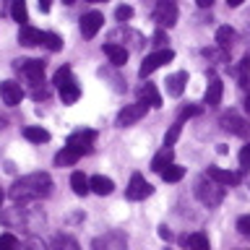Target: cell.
<instances>
[{
    "label": "cell",
    "instance_id": "obj_1",
    "mask_svg": "<svg viewBox=\"0 0 250 250\" xmlns=\"http://www.w3.org/2000/svg\"><path fill=\"white\" fill-rule=\"evenodd\" d=\"M52 193V177L47 172H31V175H23L21 180H16L11 185V195L13 203H29V201H39V198H47Z\"/></svg>",
    "mask_w": 250,
    "mask_h": 250
},
{
    "label": "cell",
    "instance_id": "obj_2",
    "mask_svg": "<svg viewBox=\"0 0 250 250\" xmlns=\"http://www.w3.org/2000/svg\"><path fill=\"white\" fill-rule=\"evenodd\" d=\"M195 198H198L203 206L214 208L224 201V185H219L216 180H211L208 175H203L198 183H195Z\"/></svg>",
    "mask_w": 250,
    "mask_h": 250
},
{
    "label": "cell",
    "instance_id": "obj_3",
    "mask_svg": "<svg viewBox=\"0 0 250 250\" xmlns=\"http://www.w3.org/2000/svg\"><path fill=\"white\" fill-rule=\"evenodd\" d=\"M55 86H58L60 91V99L65 102V104H73V102L81 97V89L76 86V78H73V70H70L68 65L58 68V73H55Z\"/></svg>",
    "mask_w": 250,
    "mask_h": 250
},
{
    "label": "cell",
    "instance_id": "obj_4",
    "mask_svg": "<svg viewBox=\"0 0 250 250\" xmlns=\"http://www.w3.org/2000/svg\"><path fill=\"white\" fill-rule=\"evenodd\" d=\"M91 250H128V240L120 229H112L107 234H99L91 242Z\"/></svg>",
    "mask_w": 250,
    "mask_h": 250
},
{
    "label": "cell",
    "instance_id": "obj_5",
    "mask_svg": "<svg viewBox=\"0 0 250 250\" xmlns=\"http://www.w3.org/2000/svg\"><path fill=\"white\" fill-rule=\"evenodd\" d=\"M154 21L159 23V29H172L177 23V5L172 0H159L154 8Z\"/></svg>",
    "mask_w": 250,
    "mask_h": 250
},
{
    "label": "cell",
    "instance_id": "obj_6",
    "mask_svg": "<svg viewBox=\"0 0 250 250\" xmlns=\"http://www.w3.org/2000/svg\"><path fill=\"white\" fill-rule=\"evenodd\" d=\"M172 60H175V52H172L169 47H167V50H159V52L148 55V58H146L144 62H141V68H138V76H141V78L151 76L156 68H162L164 62H172Z\"/></svg>",
    "mask_w": 250,
    "mask_h": 250
},
{
    "label": "cell",
    "instance_id": "obj_7",
    "mask_svg": "<svg viewBox=\"0 0 250 250\" xmlns=\"http://www.w3.org/2000/svg\"><path fill=\"white\" fill-rule=\"evenodd\" d=\"M94 141H97V133H94V130H76V133H70V136H68V144L65 146L83 156V154L91 151Z\"/></svg>",
    "mask_w": 250,
    "mask_h": 250
},
{
    "label": "cell",
    "instance_id": "obj_8",
    "mask_svg": "<svg viewBox=\"0 0 250 250\" xmlns=\"http://www.w3.org/2000/svg\"><path fill=\"white\" fill-rule=\"evenodd\" d=\"M222 128L234 133V136H240V138H250V123L242 120L237 112H224L222 115Z\"/></svg>",
    "mask_w": 250,
    "mask_h": 250
},
{
    "label": "cell",
    "instance_id": "obj_9",
    "mask_svg": "<svg viewBox=\"0 0 250 250\" xmlns=\"http://www.w3.org/2000/svg\"><path fill=\"white\" fill-rule=\"evenodd\" d=\"M154 193V188L146 183V177L144 175H133L130 177V185H128V190H125V195H128V201H144V198H148V195Z\"/></svg>",
    "mask_w": 250,
    "mask_h": 250
},
{
    "label": "cell",
    "instance_id": "obj_10",
    "mask_svg": "<svg viewBox=\"0 0 250 250\" xmlns=\"http://www.w3.org/2000/svg\"><path fill=\"white\" fill-rule=\"evenodd\" d=\"M16 68L23 70L31 83H44V62L42 60H16Z\"/></svg>",
    "mask_w": 250,
    "mask_h": 250
},
{
    "label": "cell",
    "instance_id": "obj_11",
    "mask_svg": "<svg viewBox=\"0 0 250 250\" xmlns=\"http://www.w3.org/2000/svg\"><path fill=\"white\" fill-rule=\"evenodd\" d=\"M144 115H146V104H144V102H136V104H125V107L120 109V115H117V125H120V128H128V125L138 123Z\"/></svg>",
    "mask_w": 250,
    "mask_h": 250
},
{
    "label": "cell",
    "instance_id": "obj_12",
    "mask_svg": "<svg viewBox=\"0 0 250 250\" xmlns=\"http://www.w3.org/2000/svg\"><path fill=\"white\" fill-rule=\"evenodd\" d=\"M104 26V16L97 13V11H91V13H86L83 19H81V34L83 39H91V37H97V31Z\"/></svg>",
    "mask_w": 250,
    "mask_h": 250
},
{
    "label": "cell",
    "instance_id": "obj_13",
    "mask_svg": "<svg viewBox=\"0 0 250 250\" xmlns=\"http://www.w3.org/2000/svg\"><path fill=\"white\" fill-rule=\"evenodd\" d=\"M0 97H3V102L8 107H16L21 102L23 91H21V86L16 81H3V83H0Z\"/></svg>",
    "mask_w": 250,
    "mask_h": 250
},
{
    "label": "cell",
    "instance_id": "obj_14",
    "mask_svg": "<svg viewBox=\"0 0 250 250\" xmlns=\"http://www.w3.org/2000/svg\"><path fill=\"white\" fill-rule=\"evenodd\" d=\"M42 42H44V34L39 29H34V26H21L19 29V44L37 47V44H42Z\"/></svg>",
    "mask_w": 250,
    "mask_h": 250
},
{
    "label": "cell",
    "instance_id": "obj_15",
    "mask_svg": "<svg viewBox=\"0 0 250 250\" xmlns=\"http://www.w3.org/2000/svg\"><path fill=\"white\" fill-rule=\"evenodd\" d=\"M104 55L109 58V62H112L115 68H123L125 62H128V50H125L123 44H115V42L104 44Z\"/></svg>",
    "mask_w": 250,
    "mask_h": 250
},
{
    "label": "cell",
    "instance_id": "obj_16",
    "mask_svg": "<svg viewBox=\"0 0 250 250\" xmlns=\"http://www.w3.org/2000/svg\"><path fill=\"white\" fill-rule=\"evenodd\" d=\"M206 175L211 180H216L219 185H237L240 183V175L237 172H229V169H222V167H208Z\"/></svg>",
    "mask_w": 250,
    "mask_h": 250
},
{
    "label": "cell",
    "instance_id": "obj_17",
    "mask_svg": "<svg viewBox=\"0 0 250 250\" xmlns=\"http://www.w3.org/2000/svg\"><path fill=\"white\" fill-rule=\"evenodd\" d=\"M185 83H188V70H180V73L169 76L167 78V94L169 97H183Z\"/></svg>",
    "mask_w": 250,
    "mask_h": 250
},
{
    "label": "cell",
    "instance_id": "obj_18",
    "mask_svg": "<svg viewBox=\"0 0 250 250\" xmlns=\"http://www.w3.org/2000/svg\"><path fill=\"white\" fill-rule=\"evenodd\" d=\"M234 39H237V31H234L232 26H219V31H216V44H219V50L229 52L232 44H234Z\"/></svg>",
    "mask_w": 250,
    "mask_h": 250
},
{
    "label": "cell",
    "instance_id": "obj_19",
    "mask_svg": "<svg viewBox=\"0 0 250 250\" xmlns=\"http://www.w3.org/2000/svg\"><path fill=\"white\" fill-rule=\"evenodd\" d=\"M222 94H224V86L219 78H211L208 81V89H206V97H203V102H206L208 107H216L219 102H222Z\"/></svg>",
    "mask_w": 250,
    "mask_h": 250
},
{
    "label": "cell",
    "instance_id": "obj_20",
    "mask_svg": "<svg viewBox=\"0 0 250 250\" xmlns=\"http://www.w3.org/2000/svg\"><path fill=\"white\" fill-rule=\"evenodd\" d=\"M172 159H175V151L164 146L162 151H159V154H156L154 159H151V169H154V172H159V175H162V172L167 169V167H172Z\"/></svg>",
    "mask_w": 250,
    "mask_h": 250
},
{
    "label": "cell",
    "instance_id": "obj_21",
    "mask_svg": "<svg viewBox=\"0 0 250 250\" xmlns=\"http://www.w3.org/2000/svg\"><path fill=\"white\" fill-rule=\"evenodd\" d=\"M138 97H141V102H144V104L162 107V97H159V91H156V86H154V83H144V86H141Z\"/></svg>",
    "mask_w": 250,
    "mask_h": 250
},
{
    "label": "cell",
    "instance_id": "obj_22",
    "mask_svg": "<svg viewBox=\"0 0 250 250\" xmlns=\"http://www.w3.org/2000/svg\"><path fill=\"white\" fill-rule=\"evenodd\" d=\"M183 245L188 250H211L208 237L203 232H193V234H188V237H183Z\"/></svg>",
    "mask_w": 250,
    "mask_h": 250
},
{
    "label": "cell",
    "instance_id": "obj_23",
    "mask_svg": "<svg viewBox=\"0 0 250 250\" xmlns=\"http://www.w3.org/2000/svg\"><path fill=\"white\" fill-rule=\"evenodd\" d=\"M70 188H73L76 195H86L91 190V180L86 177L83 172H73V175H70Z\"/></svg>",
    "mask_w": 250,
    "mask_h": 250
},
{
    "label": "cell",
    "instance_id": "obj_24",
    "mask_svg": "<svg viewBox=\"0 0 250 250\" xmlns=\"http://www.w3.org/2000/svg\"><path fill=\"white\" fill-rule=\"evenodd\" d=\"M91 190L97 195H109L115 190V183L109 177H104V175H94L91 177Z\"/></svg>",
    "mask_w": 250,
    "mask_h": 250
},
{
    "label": "cell",
    "instance_id": "obj_25",
    "mask_svg": "<svg viewBox=\"0 0 250 250\" xmlns=\"http://www.w3.org/2000/svg\"><path fill=\"white\" fill-rule=\"evenodd\" d=\"M23 138L31 141V144H47V141H50V133L44 128H37V125H29V128H23Z\"/></svg>",
    "mask_w": 250,
    "mask_h": 250
},
{
    "label": "cell",
    "instance_id": "obj_26",
    "mask_svg": "<svg viewBox=\"0 0 250 250\" xmlns=\"http://www.w3.org/2000/svg\"><path fill=\"white\" fill-rule=\"evenodd\" d=\"M52 250H81V245H78L70 234H55L52 237Z\"/></svg>",
    "mask_w": 250,
    "mask_h": 250
},
{
    "label": "cell",
    "instance_id": "obj_27",
    "mask_svg": "<svg viewBox=\"0 0 250 250\" xmlns=\"http://www.w3.org/2000/svg\"><path fill=\"white\" fill-rule=\"evenodd\" d=\"M78 159H81V154L65 146L62 151H58V156H55V164H58V167H70V164H76Z\"/></svg>",
    "mask_w": 250,
    "mask_h": 250
},
{
    "label": "cell",
    "instance_id": "obj_28",
    "mask_svg": "<svg viewBox=\"0 0 250 250\" xmlns=\"http://www.w3.org/2000/svg\"><path fill=\"white\" fill-rule=\"evenodd\" d=\"M11 16H13V21H19L21 26H26V21H29L26 0H13V3H11Z\"/></svg>",
    "mask_w": 250,
    "mask_h": 250
},
{
    "label": "cell",
    "instance_id": "obj_29",
    "mask_svg": "<svg viewBox=\"0 0 250 250\" xmlns=\"http://www.w3.org/2000/svg\"><path fill=\"white\" fill-rule=\"evenodd\" d=\"M185 177V167H177V164H172V167H167L162 172V180L164 183H177V180Z\"/></svg>",
    "mask_w": 250,
    "mask_h": 250
},
{
    "label": "cell",
    "instance_id": "obj_30",
    "mask_svg": "<svg viewBox=\"0 0 250 250\" xmlns=\"http://www.w3.org/2000/svg\"><path fill=\"white\" fill-rule=\"evenodd\" d=\"M237 78H240V86H248V83H250V55L240 60V65H237Z\"/></svg>",
    "mask_w": 250,
    "mask_h": 250
},
{
    "label": "cell",
    "instance_id": "obj_31",
    "mask_svg": "<svg viewBox=\"0 0 250 250\" xmlns=\"http://www.w3.org/2000/svg\"><path fill=\"white\" fill-rule=\"evenodd\" d=\"M180 133H183V123L177 120V123L169 128V133H167V136H164V146H167V148H172V146H175V141L180 138Z\"/></svg>",
    "mask_w": 250,
    "mask_h": 250
},
{
    "label": "cell",
    "instance_id": "obj_32",
    "mask_svg": "<svg viewBox=\"0 0 250 250\" xmlns=\"http://www.w3.org/2000/svg\"><path fill=\"white\" fill-rule=\"evenodd\" d=\"M47 50H52V52H58V50H62V39L58 37V34H52V31H47L44 34V42H42Z\"/></svg>",
    "mask_w": 250,
    "mask_h": 250
},
{
    "label": "cell",
    "instance_id": "obj_33",
    "mask_svg": "<svg viewBox=\"0 0 250 250\" xmlns=\"http://www.w3.org/2000/svg\"><path fill=\"white\" fill-rule=\"evenodd\" d=\"M0 250H19V240L13 234H3L0 237Z\"/></svg>",
    "mask_w": 250,
    "mask_h": 250
},
{
    "label": "cell",
    "instance_id": "obj_34",
    "mask_svg": "<svg viewBox=\"0 0 250 250\" xmlns=\"http://www.w3.org/2000/svg\"><path fill=\"white\" fill-rule=\"evenodd\" d=\"M21 250H47V248H44V242L39 237H26L23 245H21Z\"/></svg>",
    "mask_w": 250,
    "mask_h": 250
},
{
    "label": "cell",
    "instance_id": "obj_35",
    "mask_svg": "<svg viewBox=\"0 0 250 250\" xmlns=\"http://www.w3.org/2000/svg\"><path fill=\"white\" fill-rule=\"evenodd\" d=\"M115 19H117V21H130V19H133V8H130V5H117Z\"/></svg>",
    "mask_w": 250,
    "mask_h": 250
},
{
    "label": "cell",
    "instance_id": "obj_36",
    "mask_svg": "<svg viewBox=\"0 0 250 250\" xmlns=\"http://www.w3.org/2000/svg\"><path fill=\"white\" fill-rule=\"evenodd\" d=\"M237 229H240L242 237H250V214H245V216L237 219Z\"/></svg>",
    "mask_w": 250,
    "mask_h": 250
},
{
    "label": "cell",
    "instance_id": "obj_37",
    "mask_svg": "<svg viewBox=\"0 0 250 250\" xmlns=\"http://www.w3.org/2000/svg\"><path fill=\"white\" fill-rule=\"evenodd\" d=\"M240 167L242 169H250V141L242 146V151H240Z\"/></svg>",
    "mask_w": 250,
    "mask_h": 250
},
{
    "label": "cell",
    "instance_id": "obj_38",
    "mask_svg": "<svg viewBox=\"0 0 250 250\" xmlns=\"http://www.w3.org/2000/svg\"><path fill=\"white\" fill-rule=\"evenodd\" d=\"M203 55H206V58H211V60H219V62H224V60H227V55H229V52H224V50H203Z\"/></svg>",
    "mask_w": 250,
    "mask_h": 250
},
{
    "label": "cell",
    "instance_id": "obj_39",
    "mask_svg": "<svg viewBox=\"0 0 250 250\" xmlns=\"http://www.w3.org/2000/svg\"><path fill=\"white\" fill-rule=\"evenodd\" d=\"M198 112H201L198 107H183V109H180V123H183L185 117H195V115H198Z\"/></svg>",
    "mask_w": 250,
    "mask_h": 250
},
{
    "label": "cell",
    "instance_id": "obj_40",
    "mask_svg": "<svg viewBox=\"0 0 250 250\" xmlns=\"http://www.w3.org/2000/svg\"><path fill=\"white\" fill-rule=\"evenodd\" d=\"M31 97H34V99H47V97H50V91H47L44 89V86H34V91H31Z\"/></svg>",
    "mask_w": 250,
    "mask_h": 250
},
{
    "label": "cell",
    "instance_id": "obj_41",
    "mask_svg": "<svg viewBox=\"0 0 250 250\" xmlns=\"http://www.w3.org/2000/svg\"><path fill=\"white\" fill-rule=\"evenodd\" d=\"M154 44H156V47H164V44H167V34H164V29H159V31L154 34Z\"/></svg>",
    "mask_w": 250,
    "mask_h": 250
},
{
    "label": "cell",
    "instance_id": "obj_42",
    "mask_svg": "<svg viewBox=\"0 0 250 250\" xmlns=\"http://www.w3.org/2000/svg\"><path fill=\"white\" fill-rule=\"evenodd\" d=\"M159 237H162V240H172V232H169V229H167V227H164V224L159 227Z\"/></svg>",
    "mask_w": 250,
    "mask_h": 250
},
{
    "label": "cell",
    "instance_id": "obj_43",
    "mask_svg": "<svg viewBox=\"0 0 250 250\" xmlns=\"http://www.w3.org/2000/svg\"><path fill=\"white\" fill-rule=\"evenodd\" d=\"M39 3V8H42V11H50V0H37Z\"/></svg>",
    "mask_w": 250,
    "mask_h": 250
},
{
    "label": "cell",
    "instance_id": "obj_44",
    "mask_svg": "<svg viewBox=\"0 0 250 250\" xmlns=\"http://www.w3.org/2000/svg\"><path fill=\"white\" fill-rule=\"evenodd\" d=\"M198 5L201 8H211V5H214V0H198Z\"/></svg>",
    "mask_w": 250,
    "mask_h": 250
},
{
    "label": "cell",
    "instance_id": "obj_45",
    "mask_svg": "<svg viewBox=\"0 0 250 250\" xmlns=\"http://www.w3.org/2000/svg\"><path fill=\"white\" fill-rule=\"evenodd\" d=\"M227 3H229V5H232V8H237V5H240V3H242V0H227Z\"/></svg>",
    "mask_w": 250,
    "mask_h": 250
},
{
    "label": "cell",
    "instance_id": "obj_46",
    "mask_svg": "<svg viewBox=\"0 0 250 250\" xmlns=\"http://www.w3.org/2000/svg\"><path fill=\"white\" fill-rule=\"evenodd\" d=\"M245 109L250 112V94H248V99H245Z\"/></svg>",
    "mask_w": 250,
    "mask_h": 250
},
{
    "label": "cell",
    "instance_id": "obj_47",
    "mask_svg": "<svg viewBox=\"0 0 250 250\" xmlns=\"http://www.w3.org/2000/svg\"><path fill=\"white\" fill-rule=\"evenodd\" d=\"M5 128V120H3V117H0V130H3Z\"/></svg>",
    "mask_w": 250,
    "mask_h": 250
},
{
    "label": "cell",
    "instance_id": "obj_48",
    "mask_svg": "<svg viewBox=\"0 0 250 250\" xmlns=\"http://www.w3.org/2000/svg\"><path fill=\"white\" fill-rule=\"evenodd\" d=\"M62 3H65V5H73V3H76V0H62Z\"/></svg>",
    "mask_w": 250,
    "mask_h": 250
},
{
    "label": "cell",
    "instance_id": "obj_49",
    "mask_svg": "<svg viewBox=\"0 0 250 250\" xmlns=\"http://www.w3.org/2000/svg\"><path fill=\"white\" fill-rule=\"evenodd\" d=\"M0 208H3V190H0Z\"/></svg>",
    "mask_w": 250,
    "mask_h": 250
},
{
    "label": "cell",
    "instance_id": "obj_50",
    "mask_svg": "<svg viewBox=\"0 0 250 250\" xmlns=\"http://www.w3.org/2000/svg\"><path fill=\"white\" fill-rule=\"evenodd\" d=\"M89 3H104V0H89Z\"/></svg>",
    "mask_w": 250,
    "mask_h": 250
}]
</instances>
